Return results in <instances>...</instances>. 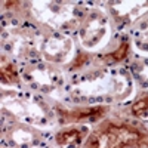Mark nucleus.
Returning <instances> with one entry per match:
<instances>
[{"label": "nucleus", "instance_id": "nucleus-1", "mask_svg": "<svg viewBox=\"0 0 148 148\" xmlns=\"http://www.w3.org/2000/svg\"><path fill=\"white\" fill-rule=\"evenodd\" d=\"M145 139L147 135L129 125L107 123L90 133L83 148H138Z\"/></svg>", "mask_w": 148, "mask_h": 148}, {"label": "nucleus", "instance_id": "nucleus-2", "mask_svg": "<svg viewBox=\"0 0 148 148\" xmlns=\"http://www.w3.org/2000/svg\"><path fill=\"white\" fill-rule=\"evenodd\" d=\"M58 111L62 120H65V123H84L101 119L108 111V107L96 105V107H86L77 110H58Z\"/></svg>", "mask_w": 148, "mask_h": 148}, {"label": "nucleus", "instance_id": "nucleus-3", "mask_svg": "<svg viewBox=\"0 0 148 148\" xmlns=\"http://www.w3.org/2000/svg\"><path fill=\"white\" fill-rule=\"evenodd\" d=\"M86 127H80V126H71V127H65L64 130H61L56 133V142L62 147H70L74 148L77 147L86 136Z\"/></svg>", "mask_w": 148, "mask_h": 148}, {"label": "nucleus", "instance_id": "nucleus-4", "mask_svg": "<svg viewBox=\"0 0 148 148\" xmlns=\"http://www.w3.org/2000/svg\"><path fill=\"white\" fill-rule=\"evenodd\" d=\"M2 80L9 83V84H15L19 82V76H18V71L15 68V65L6 61L5 62V58H3V62H2Z\"/></svg>", "mask_w": 148, "mask_h": 148}, {"label": "nucleus", "instance_id": "nucleus-5", "mask_svg": "<svg viewBox=\"0 0 148 148\" xmlns=\"http://www.w3.org/2000/svg\"><path fill=\"white\" fill-rule=\"evenodd\" d=\"M127 52H129V42L127 40H123L116 51L111 52L107 56H104V59L105 61H110V62H120V61H123V59L127 56Z\"/></svg>", "mask_w": 148, "mask_h": 148}, {"label": "nucleus", "instance_id": "nucleus-6", "mask_svg": "<svg viewBox=\"0 0 148 148\" xmlns=\"http://www.w3.org/2000/svg\"><path fill=\"white\" fill-rule=\"evenodd\" d=\"M132 114L136 117H147L148 114V93H144L132 105Z\"/></svg>", "mask_w": 148, "mask_h": 148}, {"label": "nucleus", "instance_id": "nucleus-7", "mask_svg": "<svg viewBox=\"0 0 148 148\" xmlns=\"http://www.w3.org/2000/svg\"><path fill=\"white\" fill-rule=\"evenodd\" d=\"M86 61H88V56H86L84 53H80V58H79V61H76V67H82Z\"/></svg>", "mask_w": 148, "mask_h": 148}, {"label": "nucleus", "instance_id": "nucleus-8", "mask_svg": "<svg viewBox=\"0 0 148 148\" xmlns=\"http://www.w3.org/2000/svg\"><path fill=\"white\" fill-rule=\"evenodd\" d=\"M138 148H148V138H147V139H145V141H144V142L138 147Z\"/></svg>", "mask_w": 148, "mask_h": 148}]
</instances>
